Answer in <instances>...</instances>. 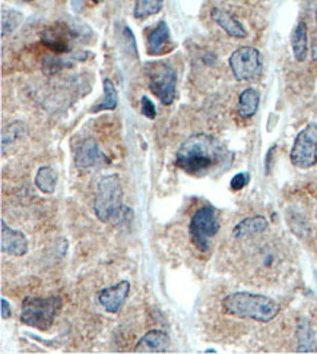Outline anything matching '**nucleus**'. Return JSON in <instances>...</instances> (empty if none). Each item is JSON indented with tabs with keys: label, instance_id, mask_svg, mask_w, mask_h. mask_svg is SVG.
<instances>
[{
	"label": "nucleus",
	"instance_id": "4be33fe9",
	"mask_svg": "<svg viewBox=\"0 0 317 354\" xmlns=\"http://www.w3.org/2000/svg\"><path fill=\"white\" fill-rule=\"evenodd\" d=\"M297 335H298V351L311 353L314 350V335L307 319L298 321Z\"/></svg>",
	"mask_w": 317,
	"mask_h": 354
},
{
	"label": "nucleus",
	"instance_id": "f8f14e48",
	"mask_svg": "<svg viewBox=\"0 0 317 354\" xmlns=\"http://www.w3.org/2000/svg\"><path fill=\"white\" fill-rule=\"evenodd\" d=\"M129 290H131V283L126 280L119 281L116 286L103 288L98 293L99 305L103 306L108 313H117L122 309L126 297H128Z\"/></svg>",
	"mask_w": 317,
	"mask_h": 354
},
{
	"label": "nucleus",
	"instance_id": "6ab92c4d",
	"mask_svg": "<svg viewBox=\"0 0 317 354\" xmlns=\"http://www.w3.org/2000/svg\"><path fill=\"white\" fill-rule=\"evenodd\" d=\"M85 57H88L86 52L75 53V55H70L68 57H46L44 59V65H43V71L47 75H53V73L60 72L63 68L73 66L76 62L85 60Z\"/></svg>",
	"mask_w": 317,
	"mask_h": 354
},
{
	"label": "nucleus",
	"instance_id": "412c9836",
	"mask_svg": "<svg viewBox=\"0 0 317 354\" xmlns=\"http://www.w3.org/2000/svg\"><path fill=\"white\" fill-rule=\"evenodd\" d=\"M103 86H104V98L101 100L99 103L91 110L93 113L114 110L119 104V95H117V90H116V86H114V84L110 80H104Z\"/></svg>",
	"mask_w": 317,
	"mask_h": 354
},
{
	"label": "nucleus",
	"instance_id": "393cba45",
	"mask_svg": "<svg viewBox=\"0 0 317 354\" xmlns=\"http://www.w3.org/2000/svg\"><path fill=\"white\" fill-rule=\"evenodd\" d=\"M23 132H25V128H23V124L19 123V122H15V123H12V124L8 126V128L2 133V151H3V153L6 149V144L9 145L12 142L18 141V139L23 135Z\"/></svg>",
	"mask_w": 317,
	"mask_h": 354
},
{
	"label": "nucleus",
	"instance_id": "a211bd4d",
	"mask_svg": "<svg viewBox=\"0 0 317 354\" xmlns=\"http://www.w3.org/2000/svg\"><path fill=\"white\" fill-rule=\"evenodd\" d=\"M259 101H260V95L255 88H247V90H244L242 94H240L238 115L244 119L253 118L259 109Z\"/></svg>",
	"mask_w": 317,
	"mask_h": 354
},
{
	"label": "nucleus",
	"instance_id": "a878e982",
	"mask_svg": "<svg viewBox=\"0 0 317 354\" xmlns=\"http://www.w3.org/2000/svg\"><path fill=\"white\" fill-rule=\"evenodd\" d=\"M250 182V174L243 171V173H237L231 182H230V187L233 189V191H242L243 187H246Z\"/></svg>",
	"mask_w": 317,
	"mask_h": 354
},
{
	"label": "nucleus",
	"instance_id": "7ed1b4c3",
	"mask_svg": "<svg viewBox=\"0 0 317 354\" xmlns=\"http://www.w3.org/2000/svg\"><path fill=\"white\" fill-rule=\"evenodd\" d=\"M61 309V299L59 296L35 297L28 296L22 301L21 321L27 326L38 331H47L53 326L56 316Z\"/></svg>",
	"mask_w": 317,
	"mask_h": 354
},
{
	"label": "nucleus",
	"instance_id": "2eb2a0df",
	"mask_svg": "<svg viewBox=\"0 0 317 354\" xmlns=\"http://www.w3.org/2000/svg\"><path fill=\"white\" fill-rule=\"evenodd\" d=\"M170 348V337L161 330L148 331L135 347L136 353H166Z\"/></svg>",
	"mask_w": 317,
	"mask_h": 354
},
{
	"label": "nucleus",
	"instance_id": "c85d7f7f",
	"mask_svg": "<svg viewBox=\"0 0 317 354\" xmlns=\"http://www.w3.org/2000/svg\"><path fill=\"white\" fill-rule=\"evenodd\" d=\"M275 149H276V147H272L269 151H268V156H266V173H269L271 171V166H272V156H273V153H275Z\"/></svg>",
	"mask_w": 317,
	"mask_h": 354
},
{
	"label": "nucleus",
	"instance_id": "7c9ffc66",
	"mask_svg": "<svg viewBox=\"0 0 317 354\" xmlns=\"http://www.w3.org/2000/svg\"><path fill=\"white\" fill-rule=\"evenodd\" d=\"M72 6L75 10H81L84 6V0H72Z\"/></svg>",
	"mask_w": 317,
	"mask_h": 354
},
{
	"label": "nucleus",
	"instance_id": "0eeeda50",
	"mask_svg": "<svg viewBox=\"0 0 317 354\" xmlns=\"http://www.w3.org/2000/svg\"><path fill=\"white\" fill-rule=\"evenodd\" d=\"M230 68L237 81L256 80L262 73L263 62L259 50L251 46L238 47L230 56Z\"/></svg>",
	"mask_w": 317,
	"mask_h": 354
},
{
	"label": "nucleus",
	"instance_id": "aec40b11",
	"mask_svg": "<svg viewBox=\"0 0 317 354\" xmlns=\"http://www.w3.org/2000/svg\"><path fill=\"white\" fill-rule=\"evenodd\" d=\"M56 183H57V173L52 167L44 166L38 169L35 176V186L40 189L43 194L52 195L56 189Z\"/></svg>",
	"mask_w": 317,
	"mask_h": 354
},
{
	"label": "nucleus",
	"instance_id": "f3484780",
	"mask_svg": "<svg viewBox=\"0 0 317 354\" xmlns=\"http://www.w3.org/2000/svg\"><path fill=\"white\" fill-rule=\"evenodd\" d=\"M291 47L297 62H304L309 55V30L306 22H298L291 34Z\"/></svg>",
	"mask_w": 317,
	"mask_h": 354
},
{
	"label": "nucleus",
	"instance_id": "c756f323",
	"mask_svg": "<svg viewBox=\"0 0 317 354\" xmlns=\"http://www.w3.org/2000/svg\"><path fill=\"white\" fill-rule=\"evenodd\" d=\"M316 22H317V10H316ZM311 57H313V60H317V37H316V40L313 41V47H311Z\"/></svg>",
	"mask_w": 317,
	"mask_h": 354
},
{
	"label": "nucleus",
	"instance_id": "f03ea898",
	"mask_svg": "<svg viewBox=\"0 0 317 354\" xmlns=\"http://www.w3.org/2000/svg\"><path fill=\"white\" fill-rule=\"evenodd\" d=\"M222 308L227 313L237 316V318L253 319L263 324L273 321L281 310L280 305L273 299L249 292L228 295L222 300Z\"/></svg>",
	"mask_w": 317,
	"mask_h": 354
},
{
	"label": "nucleus",
	"instance_id": "f257e3e1",
	"mask_svg": "<svg viewBox=\"0 0 317 354\" xmlns=\"http://www.w3.org/2000/svg\"><path fill=\"white\" fill-rule=\"evenodd\" d=\"M231 161L230 151L211 135L199 133L190 136L177 151L175 164L192 176H206L215 170L228 166Z\"/></svg>",
	"mask_w": 317,
	"mask_h": 354
},
{
	"label": "nucleus",
	"instance_id": "9b49d317",
	"mask_svg": "<svg viewBox=\"0 0 317 354\" xmlns=\"http://www.w3.org/2000/svg\"><path fill=\"white\" fill-rule=\"evenodd\" d=\"M75 32L65 24H56L41 34V41L55 53H70Z\"/></svg>",
	"mask_w": 317,
	"mask_h": 354
},
{
	"label": "nucleus",
	"instance_id": "b1692460",
	"mask_svg": "<svg viewBox=\"0 0 317 354\" xmlns=\"http://www.w3.org/2000/svg\"><path fill=\"white\" fill-rule=\"evenodd\" d=\"M22 21V15L17 10H3L2 12V35L6 37L14 32Z\"/></svg>",
	"mask_w": 317,
	"mask_h": 354
},
{
	"label": "nucleus",
	"instance_id": "9d476101",
	"mask_svg": "<svg viewBox=\"0 0 317 354\" xmlns=\"http://www.w3.org/2000/svg\"><path fill=\"white\" fill-rule=\"evenodd\" d=\"M0 250L10 257H23L28 252V240L22 232L14 230L6 224L5 220H0Z\"/></svg>",
	"mask_w": 317,
	"mask_h": 354
},
{
	"label": "nucleus",
	"instance_id": "4468645a",
	"mask_svg": "<svg viewBox=\"0 0 317 354\" xmlns=\"http://www.w3.org/2000/svg\"><path fill=\"white\" fill-rule=\"evenodd\" d=\"M212 21L221 27L228 35L236 37V39H246L247 31L243 27V24L240 22L234 15H231L228 10L213 8L211 10Z\"/></svg>",
	"mask_w": 317,
	"mask_h": 354
},
{
	"label": "nucleus",
	"instance_id": "bb28decb",
	"mask_svg": "<svg viewBox=\"0 0 317 354\" xmlns=\"http://www.w3.org/2000/svg\"><path fill=\"white\" fill-rule=\"evenodd\" d=\"M141 111L145 118H148L151 120H154L157 118V109H155L154 103H152V101L146 95H144L141 98Z\"/></svg>",
	"mask_w": 317,
	"mask_h": 354
},
{
	"label": "nucleus",
	"instance_id": "dca6fc26",
	"mask_svg": "<svg viewBox=\"0 0 317 354\" xmlns=\"http://www.w3.org/2000/svg\"><path fill=\"white\" fill-rule=\"evenodd\" d=\"M268 220L262 216H255V217H247L244 220L240 221L234 229H233V236L236 239H244L250 236H256L262 234L266 230H268Z\"/></svg>",
	"mask_w": 317,
	"mask_h": 354
},
{
	"label": "nucleus",
	"instance_id": "423d86ee",
	"mask_svg": "<svg viewBox=\"0 0 317 354\" xmlns=\"http://www.w3.org/2000/svg\"><path fill=\"white\" fill-rule=\"evenodd\" d=\"M189 230L195 246L202 252H206L211 248L212 239L220 232V221H218L217 211H215L212 207L199 208L193 214L192 220H190Z\"/></svg>",
	"mask_w": 317,
	"mask_h": 354
},
{
	"label": "nucleus",
	"instance_id": "20e7f679",
	"mask_svg": "<svg viewBox=\"0 0 317 354\" xmlns=\"http://www.w3.org/2000/svg\"><path fill=\"white\" fill-rule=\"evenodd\" d=\"M123 209V187L117 174L104 176L97 185L94 211L101 223L116 218Z\"/></svg>",
	"mask_w": 317,
	"mask_h": 354
},
{
	"label": "nucleus",
	"instance_id": "39448f33",
	"mask_svg": "<svg viewBox=\"0 0 317 354\" xmlns=\"http://www.w3.org/2000/svg\"><path fill=\"white\" fill-rule=\"evenodd\" d=\"M149 90L164 106H171L177 94V75L166 62H151L145 65Z\"/></svg>",
	"mask_w": 317,
	"mask_h": 354
},
{
	"label": "nucleus",
	"instance_id": "6e6552de",
	"mask_svg": "<svg viewBox=\"0 0 317 354\" xmlns=\"http://www.w3.org/2000/svg\"><path fill=\"white\" fill-rule=\"evenodd\" d=\"M291 162L297 169H310L317 162V124L302 129L294 141L289 154Z\"/></svg>",
	"mask_w": 317,
	"mask_h": 354
},
{
	"label": "nucleus",
	"instance_id": "5701e85b",
	"mask_svg": "<svg viewBox=\"0 0 317 354\" xmlns=\"http://www.w3.org/2000/svg\"><path fill=\"white\" fill-rule=\"evenodd\" d=\"M164 0H136L133 17L136 19H145L157 15L162 8Z\"/></svg>",
	"mask_w": 317,
	"mask_h": 354
},
{
	"label": "nucleus",
	"instance_id": "1a4fd4ad",
	"mask_svg": "<svg viewBox=\"0 0 317 354\" xmlns=\"http://www.w3.org/2000/svg\"><path fill=\"white\" fill-rule=\"evenodd\" d=\"M75 162L79 169H98L101 166H108L110 158L101 151L97 141L85 139L76 149Z\"/></svg>",
	"mask_w": 317,
	"mask_h": 354
},
{
	"label": "nucleus",
	"instance_id": "cd10ccee",
	"mask_svg": "<svg viewBox=\"0 0 317 354\" xmlns=\"http://www.w3.org/2000/svg\"><path fill=\"white\" fill-rule=\"evenodd\" d=\"M0 303H2V318L3 319H8V318H10V306H9V301L5 299V297H2V300H0Z\"/></svg>",
	"mask_w": 317,
	"mask_h": 354
},
{
	"label": "nucleus",
	"instance_id": "473e14b6",
	"mask_svg": "<svg viewBox=\"0 0 317 354\" xmlns=\"http://www.w3.org/2000/svg\"><path fill=\"white\" fill-rule=\"evenodd\" d=\"M316 278H317V274H316Z\"/></svg>",
	"mask_w": 317,
	"mask_h": 354
},
{
	"label": "nucleus",
	"instance_id": "2f4dec72",
	"mask_svg": "<svg viewBox=\"0 0 317 354\" xmlns=\"http://www.w3.org/2000/svg\"><path fill=\"white\" fill-rule=\"evenodd\" d=\"M91 2H93V3H98V2H99V0H91Z\"/></svg>",
	"mask_w": 317,
	"mask_h": 354
},
{
	"label": "nucleus",
	"instance_id": "ddd939ff",
	"mask_svg": "<svg viewBox=\"0 0 317 354\" xmlns=\"http://www.w3.org/2000/svg\"><path fill=\"white\" fill-rule=\"evenodd\" d=\"M171 48L170 28L166 22L161 21L148 35V53L151 56H161L170 52Z\"/></svg>",
	"mask_w": 317,
	"mask_h": 354
}]
</instances>
